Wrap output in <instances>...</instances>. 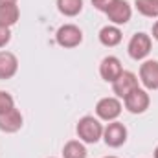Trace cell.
Masks as SVG:
<instances>
[{
  "instance_id": "3957f363",
  "label": "cell",
  "mask_w": 158,
  "mask_h": 158,
  "mask_svg": "<svg viewBox=\"0 0 158 158\" xmlns=\"http://www.w3.org/2000/svg\"><path fill=\"white\" fill-rule=\"evenodd\" d=\"M55 40L63 48H76L83 42V31L74 24H64V26H61L57 30Z\"/></svg>"
},
{
  "instance_id": "44dd1931",
  "label": "cell",
  "mask_w": 158,
  "mask_h": 158,
  "mask_svg": "<svg viewBox=\"0 0 158 158\" xmlns=\"http://www.w3.org/2000/svg\"><path fill=\"white\" fill-rule=\"evenodd\" d=\"M153 37L158 40V20L155 22V26H153Z\"/></svg>"
},
{
  "instance_id": "e0dca14e",
  "label": "cell",
  "mask_w": 158,
  "mask_h": 158,
  "mask_svg": "<svg viewBox=\"0 0 158 158\" xmlns=\"http://www.w3.org/2000/svg\"><path fill=\"white\" fill-rule=\"evenodd\" d=\"M138 13H142L143 17H158V0H136L134 2Z\"/></svg>"
},
{
  "instance_id": "ac0fdd59",
  "label": "cell",
  "mask_w": 158,
  "mask_h": 158,
  "mask_svg": "<svg viewBox=\"0 0 158 158\" xmlns=\"http://www.w3.org/2000/svg\"><path fill=\"white\" fill-rule=\"evenodd\" d=\"M11 109H15V99H13V96L0 90V114H6V112L11 110Z\"/></svg>"
},
{
  "instance_id": "30bf717a",
  "label": "cell",
  "mask_w": 158,
  "mask_h": 158,
  "mask_svg": "<svg viewBox=\"0 0 158 158\" xmlns=\"http://www.w3.org/2000/svg\"><path fill=\"white\" fill-rule=\"evenodd\" d=\"M140 81L147 90L158 88V61H145L140 66Z\"/></svg>"
},
{
  "instance_id": "52a82bcc",
  "label": "cell",
  "mask_w": 158,
  "mask_h": 158,
  "mask_svg": "<svg viewBox=\"0 0 158 158\" xmlns=\"http://www.w3.org/2000/svg\"><path fill=\"white\" fill-rule=\"evenodd\" d=\"M96 114L98 118L105 119V121H116L121 114V103L118 98H103L98 101L96 105Z\"/></svg>"
},
{
  "instance_id": "ba28073f",
  "label": "cell",
  "mask_w": 158,
  "mask_h": 158,
  "mask_svg": "<svg viewBox=\"0 0 158 158\" xmlns=\"http://www.w3.org/2000/svg\"><path fill=\"white\" fill-rule=\"evenodd\" d=\"M138 88V77L132 74V72H127V70H123L121 72V76H119L114 83H112V90H114V94L121 98V99H125L132 90H136Z\"/></svg>"
},
{
  "instance_id": "6da1fadb",
  "label": "cell",
  "mask_w": 158,
  "mask_h": 158,
  "mask_svg": "<svg viewBox=\"0 0 158 158\" xmlns=\"http://www.w3.org/2000/svg\"><path fill=\"white\" fill-rule=\"evenodd\" d=\"M77 136L79 140H83L85 143H96L101 136H103V125L99 123V119L94 116H85L79 119L77 127Z\"/></svg>"
},
{
  "instance_id": "7c38bea8",
  "label": "cell",
  "mask_w": 158,
  "mask_h": 158,
  "mask_svg": "<svg viewBox=\"0 0 158 158\" xmlns=\"http://www.w3.org/2000/svg\"><path fill=\"white\" fill-rule=\"evenodd\" d=\"M19 70V59L11 52H0V79H11Z\"/></svg>"
},
{
  "instance_id": "4fadbf2b",
  "label": "cell",
  "mask_w": 158,
  "mask_h": 158,
  "mask_svg": "<svg viewBox=\"0 0 158 158\" xmlns=\"http://www.w3.org/2000/svg\"><path fill=\"white\" fill-rule=\"evenodd\" d=\"M19 17H20V11H19L17 2H4V4H0V26L11 28L13 24H17Z\"/></svg>"
},
{
  "instance_id": "cb8c5ba5",
  "label": "cell",
  "mask_w": 158,
  "mask_h": 158,
  "mask_svg": "<svg viewBox=\"0 0 158 158\" xmlns=\"http://www.w3.org/2000/svg\"><path fill=\"white\" fill-rule=\"evenodd\" d=\"M105 158H118V156H105Z\"/></svg>"
},
{
  "instance_id": "2e32d148",
  "label": "cell",
  "mask_w": 158,
  "mask_h": 158,
  "mask_svg": "<svg viewBox=\"0 0 158 158\" xmlns=\"http://www.w3.org/2000/svg\"><path fill=\"white\" fill-rule=\"evenodd\" d=\"M57 9L64 17H76L83 9V0H57Z\"/></svg>"
},
{
  "instance_id": "9c48e42d",
  "label": "cell",
  "mask_w": 158,
  "mask_h": 158,
  "mask_svg": "<svg viewBox=\"0 0 158 158\" xmlns=\"http://www.w3.org/2000/svg\"><path fill=\"white\" fill-rule=\"evenodd\" d=\"M121 72H123V66H121L119 59L114 57V55L105 57L101 61V64H99V76L105 79L107 83H114L121 76Z\"/></svg>"
},
{
  "instance_id": "8fae6325",
  "label": "cell",
  "mask_w": 158,
  "mask_h": 158,
  "mask_svg": "<svg viewBox=\"0 0 158 158\" xmlns=\"http://www.w3.org/2000/svg\"><path fill=\"white\" fill-rule=\"evenodd\" d=\"M22 127V114L19 109H11L6 114H0V131L2 132H17Z\"/></svg>"
},
{
  "instance_id": "8992f818",
  "label": "cell",
  "mask_w": 158,
  "mask_h": 158,
  "mask_svg": "<svg viewBox=\"0 0 158 158\" xmlns=\"http://www.w3.org/2000/svg\"><path fill=\"white\" fill-rule=\"evenodd\" d=\"M107 17L112 24L121 26V24H127L132 17V7L127 0H114L112 6L107 9Z\"/></svg>"
},
{
  "instance_id": "5bb4252c",
  "label": "cell",
  "mask_w": 158,
  "mask_h": 158,
  "mask_svg": "<svg viewBox=\"0 0 158 158\" xmlns=\"http://www.w3.org/2000/svg\"><path fill=\"white\" fill-rule=\"evenodd\" d=\"M121 39H123V35H121V30L118 26H105V28L99 30V42L107 48L118 46Z\"/></svg>"
},
{
  "instance_id": "7402d4cb",
  "label": "cell",
  "mask_w": 158,
  "mask_h": 158,
  "mask_svg": "<svg viewBox=\"0 0 158 158\" xmlns=\"http://www.w3.org/2000/svg\"><path fill=\"white\" fill-rule=\"evenodd\" d=\"M4 2H17V0H0V4H4Z\"/></svg>"
},
{
  "instance_id": "ffe728a7",
  "label": "cell",
  "mask_w": 158,
  "mask_h": 158,
  "mask_svg": "<svg viewBox=\"0 0 158 158\" xmlns=\"http://www.w3.org/2000/svg\"><path fill=\"white\" fill-rule=\"evenodd\" d=\"M9 40H11V31H9V28L0 26V48H4Z\"/></svg>"
},
{
  "instance_id": "603a6c76",
  "label": "cell",
  "mask_w": 158,
  "mask_h": 158,
  "mask_svg": "<svg viewBox=\"0 0 158 158\" xmlns=\"http://www.w3.org/2000/svg\"><path fill=\"white\" fill-rule=\"evenodd\" d=\"M155 158H158V147L155 149Z\"/></svg>"
},
{
  "instance_id": "5b68a950",
  "label": "cell",
  "mask_w": 158,
  "mask_h": 158,
  "mask_svg": "<svg viewBox=\"0 0 158 158\" xmlns=\"http://www.w3.org/2000/svg\"><path fill=\"white\" fill-rule=\"evenodd\" d=\"M103 140L109 147H119L127 142V127L119 121H110L103 129Z\"/></svg>"
},
{
  "instance_id": "9a60e30c",
  "label": "cell",
  "mask_w": 158,
  "mask_h": 158,
  "mask_svg": "<svg viewBox=\"0 0 158 158\" xmlns=\"http://www.w3.org/2000/svg\"><path fill=\"white\" fill-rule=\"evenodd\" d=\"M63 158H86V147L79 140H70L63 147Z\"/></svg>"
},
{
  "instance_id": "7a4b0ae2",
  "label": "cell",
  "mask_w": 158,
  "mask_h": 158,
  "mask_svg": "<svg viewBox=\"0 0 158 158\" xmlns=\"http://www.w3.org/2000/svg\"><path fill=\"white\" fill-rule=\"evenodd\" d=\"M151 37L147 33H134L131 40H129V46H127V52L131 55V59L134 61H142L149 55L151 52Z\"/></svg>"
},
{
  "instance_id": "d6986e66",
  "label": "cell",
  "mask_w": 158,
  "mask_h": 158,
  "mask_svg": "<svg viewBox=\"0 0 158 158\" xmlns=\"http://www.w3.org/2000/svg\"><path fill=\"white\" fill-rule=\"evenodd\" d=\"M112 2H114V0H92V6H94L98 11H103V13H107V9L112 6Z\"/></svg>"
},
{
  "instance_id": "277c9868",
  "label": "cell",
  "mask_w": 158,
  "mask_h": 158,
  "mask_svg": "<svg viewBox=\"0 0 158 158\" xmlns=\"http://www.w3.org/2000/svg\"><path fill=\"white\" fill-rule=\"evenodd\" d=\"M125 109L129 110V112H132V114H142V112H145L147 109H149V103H151V99H149V94L143 90V88H136V90H132L125 99Z\"/></svg>"
}]
</instances>
